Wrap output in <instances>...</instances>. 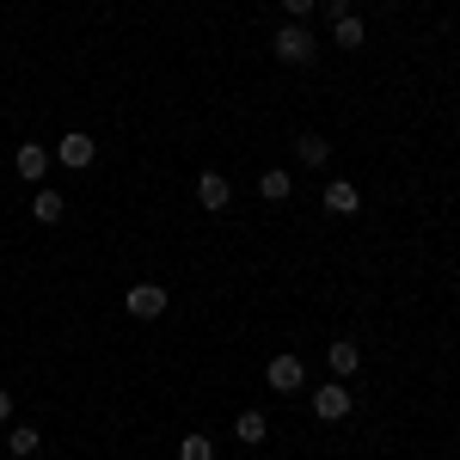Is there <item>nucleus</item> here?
Listing matches in <instances>:
<instances>
[{
  "mask_svg": "<svg viewBox=\"0 0 460 460\" xmlns=\"http://www.w3.org/2000/svg\"><path fill=\"white\" fill-rule=\"evenodd\" d=\"M350 387H344V381H319L314 387V418L319 424H344V418H350Z\"/></svg>",
  "mask_w": 460,
  "mask_h": 460,
  "instance_id": "obj_1",
  "label": "nucleus"
},
{
  "mask_svg": "<svg viewBox=\"0 0 460 460\" xmlns=\"http://www.w3.org/2000/svg\"><path fill=\"white\" fill-rule=\"evenodd\" d=\"M166 301H172V295H166L160 283H136L129 295H123V307H129L136 319H160V314H166Z\"/></svg>",
  "mask_w": 460,
  "mask_h": 460,
  "instance_id": "obj_5",
  "label": "nucleus"
},
{
  "mask_svg": "<svg viewBox=\"0 0 460 460\" xmlns=\"http://www.w3.org/2000/svg\"><path fill=\"white\" fill-rule=\"evenodd\" d=\"M295 154H301V166H325L332 160V142L325 136H295Z\"/></svg>",
  "mask_w": 460,
  "mask_h": 460,
  "instance_id": "obj_14",
  "label": "nucleus"
},
{
  "mask_svg": "<svg viewBox=\"0 0 460 460\" xmlns=\"http://www.w3.org/2000/svg\"><path fill=\"white\" fill-rule=\"evenodd\" d=\"M332 37H338V43H344V49H362V43H368V25H362V19H356V13H344V19H338V25H332Z\"/></svg>",
  "mask_w": 460,
  "mask_h": 460,
  "instance_id": "obj_15",
  "label": "nucleus"
},
{
  "mask_svg": "<svg viewBox=\"0 0 460 460\" xmlns=\"http://www.w3.org/2000/svg\"><path fill=\"white\" fill-rule=\"evenodd\" d=\"M288 190H295V178H288V166H270V172L258 178V197H264V203H288Z\"/></svg>",
  "mask_w": 460,
  "mask_h": 460,
  "instance_id": "obj_10",
  "label": "nucleus"
},
{
  "mask_svg": "<svg viewBox=\"0 0 460 460\" xmlns=\"http://www.w3.org/2000/svg\"><path fill=\"white\" fill-rule=\"evenodd\" d=\"M227 197H234V184H227V178L221 172H197V203H203V209H227Z\"/></svg>",
  "mask_w": 460,
  "mask_h": 460,
  "instance_id": "obj_6",
  "label": "nucleus"
},
{
  "mask_svg": "<svg viewBox=\"0 0 460 460\" xmlns=\"http://www.w3.org/2000/svg\"><path fill=\"white\" fill-rule=\"evenodd\" d=\"M6 448H13V460H31L37 448H43V429H31V424H13V429H6Z\"/></svg>",
  "mask_w": 460,
  "mask_h": 460,
  "instance_id": "obj_11",
  "label": "nucleus"
},
{
  "mask_svg": "<svg viewBox=\"0 0 460 460\" xmlns=\"http://www.w3.org/2000/svg\"><path fill=\"white\" fill-rule=\"evenodd\" d=\"M325 362H332V375H338V381H350L356 368H362V350H356L350 338H338V344L325 350Z\"/></svg>",
  "mask_w": 460,
  "mask_h": 460,
  "instance_id": "obj_8",
  "label": "nucleus"
},
{
  "mask_svg": "<svg viewBox=\"0 0 460 460\" xmlns=\"http://www.w3.org/2000/svg\"><path fill=\"white\" fill-rule=\"evenodd\" d=\"M270 49H277V62H288V68H301V62H314V31H307V25H295V19H288L283 31H277V43H270Z\"/></svg>",
  "mask_w": 460,
  "mask_h": 460,
  "instance_id": "obj_2",
  "label": "nucleus"
},
{
  "mask_svg": "<svg viewBox=\"0 0 460 460\" xmlns=\"http://www.w3.org/2000/svg\"><path fill=\"white\" fill-rule=\"evenodd\" d=\"M325 209L332 215H356L362 209V190H356L350 178H332V184H325Z\"/></svg>",
  "mask_w": 460,
  "mask_h": 460,
  "instance_id": "obj_7",
  "label": "nucleus"
},
{
  "mask_svg": "<svg viewBox=\"0 0 460 460\" xmlns=\"http://www.w3.org/2000/svg\"><path fill=\"white\" fill-rule=\"evenodd\" d=\"M56 160H62V166H68V172H86V166H93V160H99V142H93V136H80V129H74V136H62V142H56Z\"/></svg>",
  "mask_w": 460,
  "mask_h": 460,
  "instance_id": "obj_4",
  "label": "nucleus"
},
{
  "mask_svg": "<svg viewBox=\"0 0 460 460\" xmlns=\"http://www.w3.org/2000/svg\"><path fill=\"white\" fill-rule=\"evenodd\" d=\"M234 436H240L246 448H258V442L270 436V418H264V411H240V418H234Z\"/></svg>",
  "mask_w": 460,
  "mask_h": 460,
  "instance_id": "obj_12",
  "label": "nucleus"
},
{
  "mask_svg": "<svg viewBox=\"0 0 460 460\" xmlns=\"http://www.w3.org/2000/svg\"><path fill=\"white\" fill-rule=\"evenodd\" d=\"M178 460H215V442L209 436H184L178 442Z\"/></svg>",
  "mask_w": 460,
  "mask_h": 460,
  "instance_id": "obj_16",
  "label": "nucleus"
},
{
  "mask_svg": "<svg viewBox=\"0 0 460 460\" xmlns=\"http://www.w3.org/2000/svg\"><path fill=\"white\" fill-rule=\"evenodd\" d=\"M13 166H19V178H31V184H37V178L49 172V147L25 142V147H19V154H13Z\"/></svg>",
  "mask_w": 460,
  "mask_h": 460,
  "instance_id": "obj_9",
  "label": "nucleus"
},
{
  "mask_svg": "<svg viewBox=\"0 0 460 460\" xmlns=\"http://www.w3.org/2000/svg\"><path fill=\"white\" fill-rule=\"evenodd\" d=\"M31 215L43 221V227H56V221L68 215V203H62V190H37V197H31Z\"/></svg>",
  "mask_w": 460,
  "mask_h": 460,
  "instance_id": "obj_13",
  "label": "nucleus"
},
{
  "mask_svg": "<svg viewBox=\"0 0 460 460\" xmlns=\"http://www.w3.org/2000/svg\"><path fill=\"white\" fill-rule=\"evenodd\" d=\"M319 6H325V13H332V25H338V19H344V13H350V0H319Z\"/></svg>",
  "mask_w": 460,
  "mask_h": 460,
  "instance_id": "obj_18",
  "label": "nucleus"
},
{
  "mask_svg": "<svg viewBox=\"0 0 460 460\" xmlns=\"http://www.w3.org/2000/svg\"><path fill=\"white\" fill-rule=\"evenodd\" d=\"M301 381H307L301 356H270V368H264V387L270 393H301Z\"/></svg>",
  "mask_w": 460,
  "mask_h": 460,
  "instance_id": "obj_3",
  "label": "nucleus"
},
{
  "mask_svg": "<svg viewBox=\"0 0 460 460\" xmlns=\"http://www.w3.org/2000/svg\"><path fill=\"white\" fill-rule=\"evenodd\" d=\"M0 424H13V393L0 387Z\"/></svg>",
  "mask_w": 460,
  "mask_h": 460,
  "instance_id": "obj_19",
  "label": "nucleus"
},
{
  "mask_svg": "<svg viewBox=\"0 0 460 460\" xmlns=\"http://www.w3.org/2000/svg\"><path fill=\"white\" fill-rule=\"evenodd\" d=\"M314 6H319V0H283V13H288V19H295V25H301V19H307Z\"/></svg>",
  "mask_w": 460,
  "mask_h": 460,
  "instance_id": "obj_17",
  "label": "nucleus"
}]
</instances>
